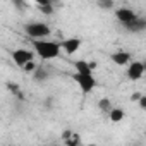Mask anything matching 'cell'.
Masks as SVG:
<instances>
[{"label": "cell", "instance_id": "6da1fadb", "mask_svg": "<svg viewBox=\"0 0 146 146\" xmlns=\"http://www.w3.org/2000/svg\"><path fill=\"white\" fill-rule=\"evenodd\" d=\"M33 46L40 58L43 60H53L60 55V43L57 41H33Z\"/></svg>", "mask_w": 146, "mask_h": 146}, {"label": "cell", "instance_id": "7a4b0ae2", "mask_svg": "<svg viewBox=\"0 0 146 146\" xmlns=\"http://www.w3.org/2000/svg\"><path fill=\"white\" fill-rule=\"evenodd\" d=\"M24 33H26L28 36H31L33 40H41V38H46V36L52 33V28H50L46 23L33 21V23L24 24Z\"/></svg>", "mask_w": 146, "mask_h": 146}, {"label": "cell", "instance_id": "3957f363", "mask_svg": "<svg viewBox=\"0 0 146 146\" xmlns=\"http://www.w3.org/2000/svg\"><path fill=\"white\" fill-rule=\"evenodd\" d=\"M74 81L78 83V86L81 88V91H83L84 95L91 93V91L96 88V79H95V76H93V74H90V76L74 74Z\"/></svg>", "mask_w": 146, "mask_h": 146}, {"label": "cell", "instance_id": "277c9868", "mask_svg": "<svg viewBox=\"0 0 146 146\" xmlns=\"http://www.w3.org/2000/svg\"><path fill=\"white\" fill-rule=\"evenodd\" d=\"M12 60H14V64L17 65V67H21L23 69V65L24 64H28V62H31L33 60V52L31 50H26V48H17V50H14L12 53Z\"/></svg>", "mask_w": 146, "mask_h": 146}, {"label": "cell", "instance_id": "5b68a950", "mask_svg": "<svg viewBox=\"0 0 146 146\" xmlns=\"http://www.w3.org/2000/svg\"><path fill=\"white\" fill-rule=\"evenodd\" d=\"M144 74V64L143 62H132L129 64V69H127V78L131 81H137L141 79Z\"/></svg>", "mask_w": 146, "mask_h": 146}, {"label": "cell", "instance_id": "8992f818", "mask_svg": "<svg viewBox=\"0 0 146 146\" xmlns=\"http://www.w3.org/2000/svg\"><path fill=\"white\" fill-rule=\"evenodd\" d=\"M115 17H117L122 24H127V23L134 21V19L137 17V14H136L132 9H129V7H119V9L115 11Z\"/></svg>", "mask_w": 146, "mask_h": 146}, {"label": "cell", "instance_id": "52a82bcc", "mask_svg": "<svg viewBox=\"0 0 146 146\" xmlns=\"http://www.w3.org/2000/svg\"><path fill=\"white\" fill-rule=\"evenodd\" d=\"M81 40L79 38H67V40H64V43L60 45V46H64V52L67 53V55H72V53H76L79 48H81Z\"/></svg>", "mask_w": 146, "mask_h": 146}, {"label": "cell", "instance_id": "ba28073f", "mask_svg": "<svg viewBox=\"0 0 146 146\" xmlns=\"http://www.w3.org/2000/svg\"><path fill=\"white\" fill-rule=\"evenodd\" d=\"M124 28H125L129 33H141V31H144V29H146V19L137 16L134 21H131V23L124 24Z\"/></svg>", "mask_w": 146, "mask_h": 146}, {"label": "cell", "instance_id": "9c48e42d", "mask_svg": "<svg viewBox=\"0 0 146 146\" xmlns=\"http://www.w3.org/2000/svg\"><path fill=\"white\" fill-rule=\"evenodd\" d=\"M112 62L117 64V65H127L131 62V53L129 52H124V50H119V52H113L110 55Z\"/></svg>", "mask_w": 146, "mask_h": 146}, {"label": "cell", "instance_id": "30bf717a", "mask_svg": "<svg viewBox=\"0 0 146 146\" xmlns=\"http://www.w3.org/2000/svg\"><path fill=\"white\" fill-rule=\"evenodd\" d=\"M74 67H76V74H83V76L93 74V69H91L90 62H86V60H78L74 64Z\"/></svg>", "mask_w": 146, "mask_h": 146}, {"label": "cell", "instance_id": "8fae6325", "mask_svg": "<svg viewBox=\"0 0 146 146\" xmlns=\"http://www.w3.org/2000/svg\"><path fill=\"white\" fill-rule=\"evenodd\" d=\"M124 110L122 108H112L110 110V120L112 122H115V124H119V122H122V119H124Z\"/></svg>", "mask_w": 146, "mask_h": 146}, {"label": "cell", "instance_id": "7c38bea8", "mask_svg": "<svg viewBox=\"0 0 146 146\" xmlns=\"http://www.w3.org/2000/svg\"><path fill=\"white\" fill-rule=\"evenodd\" d=\"M33 78H35V81H45L46 78H48V70L45 69V67H36V70L33 72Z\"/></svg>", "mask_w": 146, "mask_h": 146}, {"label": "cell", "instance_id": "4fadbf2b", "mask_svg": "<svg viewBox=\"0 0 146 146\" xmlns=\"http://www.w3.org/2000/svg\"><path fill=\"white\" fill-rule=\"evenodd\" d=\"M98 110H102V112H110V110H112V102H110L108 98H102V100L98 102Z\"/></svg>", "mask_w": 146, "mask_h": 146}, {"label": "cell", "instance_id": "5bb4252c", "mask_svg": "<svg viewBox=\"0 0 146 146\" xmlns=\"http://www.w3.org/2000/svg\"><path fill=\"white\" fill-rule=\"evenodd\" d=\"M65 143H67V146H79L81 144V136L79 134H70Z\"/></svg>", "mask_w": 146, "mask_h": 146}, {"label": "cell", "instance_id": "9a60e30c", "mask_svg": "<svg viewBox=\"0 0 146 146\" xmlns=\"http://www.w3.org/2000/svg\"><path fill=\"white\" fill-rule=\"evenodd\" d=\"M113 2L112 0H98V7L100 9H105V11H108V9H113Z\"/></svg>", "mask_w": 146, "mask_h": 146}, {"label": "cell", "instance_id": "2e32d148", "mask_svg": "<svg viewBox=\"0 0 146 146\" xmlns=\"http://www.w3.org/2000/svg\"><path fill=\"white\" fill-rule=\"evenodd\" d=\"M36 67H38V65L31 60V62H28V64H24V65H23V70H24V72H28V74H33V72L36 70Z\"/></svg>", "mask_w": 146, "mask_h": 146}, {"label": "cell", "instance_id": "e0dca14e", "mask_svg": "<svg viewBox=\"0 0 146 146\" xmlns=\"http://www.w3.org/2000/svg\"><path fill=\"white\" fill-rule=\"evenodd\" d=\"M40 11L43 12V14H53V4L52 2H48V4H43V5H40Z\"/></svg>", "mask_w": 146, "mask_h": 146}, {"label": "cell", "instance_id": "ac0fdd59", "mask_svg": "<svg viewBox=\"0 0 146 146\" xmlns=\"http://www.w3.org/2000/svg\"><path fill=\"white\" fill-rule=\"evenodd\" d=\"M141 96H143V93H141V91H134V93H132V96H131V100H132V102H139V98H141Z\"/></svg>", "mask_w": 146, "mask_h": 146}, {"label": "cell", "instance_id": "d6986e66", "mask_svg": "<svg viewBox=\"0 0 146 146\" xmlns=\"http://www.w3.org/2000/svg\"><path fill=\"white\" fill-rule=\"evenodd\" d=\"M139 107H141V108H146V96H144V95L139 98Z\"/></svg>", "mask_w": 146, "mask_h": 146}, {"label": "cell", "instance_id": "ffe728a7", "mask_svg": "<svg viewBox=\"0 0 146 146\" xmlns=\"http://www.w3.org/2000/svg\"><path fill=\"white\" fill-rule=\"evenodd\" d=\"M88 146H96V144H88Z\"/></svg>", "mask_w": 146, "mask_h": 146}]
</instances>
